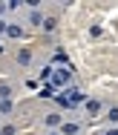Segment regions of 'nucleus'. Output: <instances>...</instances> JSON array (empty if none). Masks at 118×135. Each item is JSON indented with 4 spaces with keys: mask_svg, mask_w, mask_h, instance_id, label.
<instances>
[{
    "mask_svg": "<svg viewBox=\"0 0 118 135\" xmlns=\"http://www.w3.org/2000/svg\"><path fill=\"white\" fill-rule=\"evenodd\" d=\"M29 60H32V52H29V49H23V52L17 55V63H23V66H26Z\"/></svg>",
    "mask_w": 118,
    "mask_h": 135,
    "instance_id": "nucleus-4",
    "label": "nucleus"
},
{
    "mask_svg": "<svg viewBox=\"0 0 118 135\" xmlns=\"http://www.w3.org/2000/svg\"><path fill=\"white\" fill-rule=\"evenodd\" d=\"M6 29H9V26H6V23H3V20H0V32H6Z\"/></svg>",
    "mask_w": 118,
    "mask_h": 135,
    "instance_id": "nucleus-11",
    "label": "nucleus"
},
{
    "mask_svg": "<svg viewBox=\"0 0 118 135\" xmlns=\"http://www.w3.org/2000/svg\"><path fill=\"white\" fill-rule=\"evenodd\" d=\"M0 135H17V129H15V127H3V129H0Z\"/></svg>",
    "mask_w": 118,
    "mask_h": 135,
    "instance_id": "nucleus-9",
    "label": "nucleus"
},
{
    "mask_svg": "<svg viewBox=\"0 0 118 135\" xmlns=\"http://www.w3.org/2000/svg\"><path fill=\"white\" fill-rule=\"evenodd\" d=\"M46 124H49V127H58V124H60V115H58V112H52V115L46 118Z\"/></svg>",
    "mask_w": 118,
    "mask_h": 135,
    "instance_id": "nucleus-7",
    "label": "nucleus"
},
{
    "mask_svg": "<svg viewBox=\"0 0 118 135\" xmlns=\"http://www.w3.org/2000/svg\"><path fill=\"white\" fill-rule=\"evenodd\" d=\"M66 81H69V72H66V69H60V72L52 75V86H63Z\"/></svg>",
    "mask_w": 118,
    "mask_h": 135,
    "instance_id": "nucleus-1",
    "label": "nucleus"
},
{
    "mask_svg": "<svg viewBox=\"0 0 118 135\" xmlns=\"http://www.w3.org/2000/svg\"><path fill=\"white\" fill-rule=\"evenodd\" d=\"M52 95H55V86H52V83H49V86H43V89H40V98H52Z\"/></svg>",
    "mask_w": 118,
    "mask_h": 135,
    "instance_id": "nucleus-6",
    "label": "nucleus"
},
{
    "mask_svg": "<svg viewBox=\"0 0 118 135\" xmlns=\"http://www.w3.org/2000/svg\"><path fill=\"white\" fill-rule=\"evenodd\" d=\"M110 121H118V109H110Z\"/></svg>",
    "mask_w": 118,
    "mask_h": 135,
    "instance_id": "nucleus-10",
    "label": "nucleus"
},
{
    "mask_svg": "<svg viewBox=\"0 0 118 135\" xmlns=\"http://www.w3.org/2000/svg\"><path fill=\"white\" fill-rule=\"evenodd\" d=\"M6 35H9V37H20L23 29H20V26H9V29H6Z\"/></svg>",
    "mask_w": 118,
    "mask_h": 135,
    "instance_id": "nucleus-5",
    "label": "nucleus"
},
{
    "mask_svg": "<svg viewBox=\"0 0 118 135\" xmlns=\"http://www.w3.org/2000/svg\"><path fill=\"white\" fill-rule=\"evenodd\" d=\"M87 112L89 115H98V112H101V104H98V101H87Z\"/></svg>",
    "mask_w": 118,
    "mask_h": 135,
    "instance_id": "nucleus-2",
    "label": "nucleus"
},
{
    "mask_svg": "<svg viewBox=\"0 0 118 135\" xmlns=\"http://www.w3.org/2000/svg\"><path fill=\"white\" fill-rule=\"evenodd\" d=\"M32 23H37V26H40V23H46V20H43V15H40V12H32Z\"/></svg>",
    "mask_w": 118,
    "mask_h": 135,
    "instance_id": "nucleus-8",
    "label": "nucleus"
},
{
    "mask_svg": "<svg viewBox=\"0 0 118 135\" xmlns=\"http://www.w3.org/2000/svg\"><path fill=\"white\" fill-rule=\"evenodd\" d=\"M63 135H78V124H63Z\"/></svg>",
    "mask_w": 118,
    "mask_h": 135,
    "instance_id": "nucleus-3",
    "label": "nucleus"
}]
</instances>
